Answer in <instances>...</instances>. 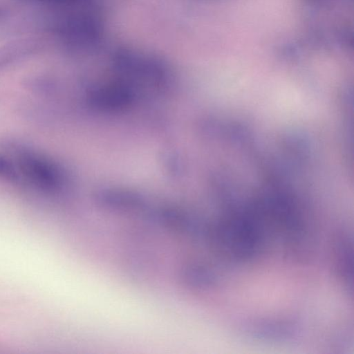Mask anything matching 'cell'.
<instances>
[{
  "mask_svg": "<svg viewBox=\"0 0 354 354\" xmlns=\"http://www.w3.org/2000/svg\"><path fill=\"white\" fill-rule=\"evenodd\" d=\"M19 167L28 180L44 191H55L62 183L57 168L50 162L37 155H23L19 160Z\"/></svg>",
  "mask_w": 354,
  "mask_h": 354,
  "instance_id": "cell-1",
  "label": "cell"
},
{
  "mask_svg": "<svg viewBox=\"0 0 354 354\" xmlns=\"http://www.w3.org/2000/svg\"><path fill=\"white\" fill-rule=\"evenodd\" d=\"M0 175L5 178L14 181L19 176L14 166L5 158L0 156Z\"/></svg>",
  "mask_w": 354,
  "mask_h": 354,
  "instance_id": "cell-2",
  "label": "cell"
}]
</instances>
